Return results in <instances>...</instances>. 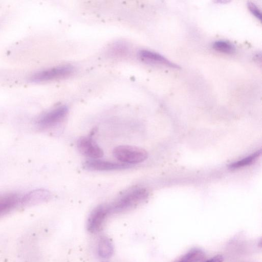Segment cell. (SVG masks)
Here are the masks:
<instances>
[{
    "instance_id": "cell-12",
    "label": "cell",
    "mask_w": 262,
    "mask_h": 262,
    "mask_svg": "<svg viewBox=\"0 0 262 262\" xmlns=\"http://www.w3.org/2000/svg\"><path fill=\"white\" fill-rule=\"evenodd\" d=\"M205 256L204 251L199 248H194L173 262H199Z\"/></svg>"
},
{
    "instance_id": "cell-6",
    "label": "cell",
    "mask_w": 262,
    "mask_h": 262,
    "mask_svg": "<svg viewBox=\"0 0 262 262\" xmlns=\"http://www.w3.org/2000/svg\"><path fill=\"white\" fill-rule=\"evenodd\" d=\"M68 108L66 106H60L54 108L42 116L38 121L42 127H49L58 124L66 117Z\"/></svg>"
},
{
    "instance_id": "cell-13",
    "label": "cell",
    "mask_w": 262,
    "mask_h": 262,
    "mask_svg": "<svg viewBox=\"0 0 262 262\" xmlns=\"http://www.w3.org/2000/svg\"><path fill=\"white\" fill-rule=\"evenodd\" d=\"M260 154L261 150H259L243 159L232 163L229 167L232 169H236L250 165L257 159Z\"/></svg>"
},
{
    "instance_id": "cell-15",
    "label": "cell",
    "mask_w": 262,
    "mask_h": 262,
    "mask_svg": "<svg viewBox=\"0 0 262 262\" xmlns=\"http://www.w3.org/2000/svg\"><path fill=\"white\" fill-rule=\"evenodd\" d=\"M248 7L252 14L260 21H261V14L258 8L252 2H249L248 3Z\"/></svg>"
},
{
    "instance_id": "cell-5",
    "label": "cell",
    "mask_w": 262,
    "mask_h": 262,
    "mask_svg": "<svg viewBox=\"0 0 262 262\" xmlns=\"http://www.w3.org/2000/svg\"><path fill=\"white\" fill-rule=\"evenodd\" d=\"M111 214L108 205H100L91 213L87 222V229L90 232H96L100 229L107 216Z\"/></svg>"
},
{
    "instance_id": "cell-10",
    "label": "cell",
    "mask_w": 262,
    "mask_h": 262,
    "mask_svg": "<svg viewBox=\"0 0 262 262\" xmlns=\"http://www.w3.org/2000/svg\"><path fill=\"white\" fill-rule=\"evenodd\" d=\"M20 198L16 193H11L0 197V216L10 212L20 202Z\"/></svg>"
},
{
    "instance_id": "cell-3",
    "label": "cell",
    "mask_w": 262,
    "mask_h": 262,
    "mask_svg": "<svg viewBox=\"0 0 262 262\" xmlns=\"http://www.w3.org/2000/svg\"><path fill=\"white\" fill-rule=\"evenodd\" d=\"M74 68L69 65L58 66L38 72L30 78L33 82H43L59 79L70 75Z\"/></svg>"
},
{
    "instance_id": "cell-2",
    "label": "cell",
    "mask_w": 262,
    "mask_h": 262,
    "mask_svg": "<svg viewBox=\"0 0 262 262\" xmlns=\"http://www.w3.org/2000/svg\"><path fill=\"white\" fill-rule=\"evenodd\" d=\"M113 154L118 160L128 165L142 162L148 157L145 149L132 145L118 146L114 149Z\"/></svg>"
},
{
    "instance_id": "cell-1",
    "label": "cell",
    "mask_w": 262,
    "mask_h": 262,
    "mask_svg": "<svg viewBox=\"0 0 262 262\" xmlns=\"http://www.w3.org/2000/svg\"><path fill=\"white\" fill-rule=\"evenodd\" d=\"M148 195V191L144 188L130 190L108 205L110 213L128 210L144 201Z\"/></svg>"
},
{
    "instance_id": "cell-16",
    "label": "cell",
    "mask_w": 262,
    "mask_h": 262,
    "mask_svg": "<svg viewBox=\"0 0 262 262\" xmlns=\"http://www.w3.org/2000/svg\"><path fill=\"white\" fill-rule=\"evenodd\" d=\"M223 257L222 255H215L204 262H223Z\"/></svg>"
},
{
    "instance_id": "cell-4",
    "label": "cell",
    "mask_w": 262,
    "mask_h": 262,
    "mask_svg": "<svg viewBox=\"0 0 262 262\" xmlns=\"http://www.w3.org/2000/svg\"><path fill=\"white\" fill-rule=\"evenodd\" d=\"M77 147L81 154L93 159L101 158L104 154L103 150L91 137L79 138L77 142Z\"/></svg>"
},
{
    "instance_id": "cell-14",
    "label": "cell",
    "mask_w": 262,
    "mask_h": 262,
    "mask_svg": "<svg viewBox=\"0 0 262 262\" xmlns=\"http://www.w3.org/2000/svg\"><path fill=\"white\" fill-rule=\"evenodd\" d=\"M213 48L220 52L231 54L235 52V48L230 42L220 40L215 41L212 45Z\"/></svg>"
},
{
    "instance_id": "cell-7",
    "label": "cell",
    "mask_w": 262,
    "mask_h": 262,
    "mask_svg": "<svg viewBox=\"0 0 262 262\" xmlns=\"http://www.w3.org/2000/svg\"><path fill=\"white\" fill-rule=\"evenodd\" d=\"M84 167L93 171H111L124 169L129 168L128 164L100 160L92 159L86 161L83 164Z\"/></svg>"
},
{
    "instance_id": "cell-9",
    "label": "cell",
    "mask_w": 262,
    "mask_h": 262,
    "mask_svg": "<svg viewBox=\"0 0 262 262\" xmlns=\"http://www.w3.org/2000/svg\"><path fill=\"white\" fill-rule=\"evenodd\" d=\"M140 58L145 61L153 63L162 64L174 68H180L179 66L171 62L161 54L147 50H142L139 52Z\"/></svg>"
},
{
    "instance_id": "cell-11",
    "label": "cell",
    "mask_w": 262,
    "mask_h": 262,
    "mask_svg": "<svg viewBox=\"0 0 262 262\" xmlns=\"http://www.w3.org/2000/svg\"><path fill=\"white\" fill-rule=\"evenodd\" d=\"M114 248L112 242L105 236L101 237L98 244V252L103 258H110L113 254Z\"/></svg>"
},
{
    "instance_id": "cell-8",
    "label": "cell",
    "mask_w": 262,
    "mask_h": 262,
    "mask_svg": "<svg viewBox=\"0 0 262 262\" xmlns=\"http://www.w3.org/2000/svg\"><path fill=\"white\" fill-rule=\"evenodd\" d=\"M51 197V192L45 189H38L28 192L20 199L23 206H31L46 202Z\"/></svg>"
}]
</instances>
